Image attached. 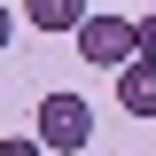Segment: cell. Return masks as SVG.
<instances>
[{"instance_id": "3", "label": "cell", "mask_w": 156, "mask_h": 156, "mask_svg": "<svg viewBox=\"0 0 156 156\" xmlns=\"http://www.w3.org/2000/svg\"><path fill=\"white\" fill-rule=\"evenodd\" d=\"M117 109H125V117H156V62L117 70Z\"/></svg>"}, {"instance_id": "5", "label": "cell", "mask_w": 156, "mask_h": 156, "mask_svg": "<svg viewBox=\"0 0 156 156\" xmlns=\"http://www.w3.org/2000/svg\"><path fill=\"white\" fill-rule=\"evenodd\" d=\"M0 156H47V148H39L31 133H8V140H0Z\"/></svg>"}, {"instance_id": "7", "label": "cell", "mask_w": 156, "mask_h": 156, "mask_svg": "<svg viewBox=\"0 0 156 156\" xmlns=\"http://www.w3.org/2000/svg\"><path fill=\"white\" fill-rule=\"evenodd\" d=\"M8 39H16V16H8V8H0V47H8Z\"/></svg>"}, {"instance_id": "4", "label": "cell", "mask_w": 156, "mask_h": 156, "mask_svg": "<svg viewBox=\"0 0 156 156\" xmlns=\"http://www.w3.org/2000/svg\"><path fill=\"white\" fill-rule=\"evenodd\" d=\"M23 16H31V31H70L86 23V0H23Z\"/></svg>"}, {"instance_id": "1", "label": "cell", "mask_w": 156, "mask_h": 156, "mask_svg": "<svg viewBox=\"0 0 156 156\" xmlns=\"http://www.w3.org/2000/svg\"><path fill=\"white\" fill-rule=\"evenodd\" d=\"M31 140L55 148V156H78L86 140H94V101H86V94H47L31 109Z\"/></svg>"}, {"instance_id": "2", "label": "cell", "mask_w": 156, "mask_h": 156, "mask_svg": "<svg viewBox=\"0 0 156 156\" xmlns=\"http://www.w3.org/2000/svg\"><path fill=\"white\" fill-rule=\"evenodd\" d=\"M78 55L101 62V70H133V62H140V23H125V16H86V23H78Z\"/></svg>"}, {"instance_id": "6", "label": "cell", "mask_w": 156, "mask_h": 156, "mask_svg": "<svg viewBox=\"0 0 156 156\" xmlns=\"http://www.w3.org/2000/svg\"><path fill=\"white\" fill-rule=\"evenodd\" d=\"M140 62H156V8L140 16Z\"/></svg>"}]
</instances>
